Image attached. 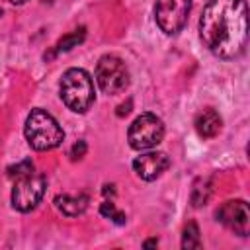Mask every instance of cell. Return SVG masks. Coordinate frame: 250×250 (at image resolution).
I'll return each instance as SVG.
<instances>
[{
    "instance_id": "1",
    "label": "cell",
    "mask_w": 250,
    "mask_h": 250,
    "mask_svg": "<svg viewBox=\"0 0 250 250\" xmlns=\"http://www.w3.org/2000/svg\"><path fill=\"white\" fill-rule=\"evenodd\" d=\"M199 37L219 59H236L248 41L246 0H209L199 18Z\"/></svg>"
},
{
    "instance_id": "2",
    "label": "cell",
    "mask_w": 250,
    "mask_h": 250,
    "mask_svg": "<svg viewBox=\"0 0 250 250\" xmlns=\"http://www.w3.org/2000/svg\"><path fill=\"white\" fill-rule=\"evenodd\" d=\"M23 133L29 146L35 150H51L64 141V131L59 125V121L41 107L31 109V113L25 119Z\"/></svg>"
},
{
    "instance_id": "3",
    "label": "cell",
    "mask_w": 250,
    "mask_h": 250,
    "mask_svg": "<svg viewBox=\"0 0 250 250\" xmlns=\"http://www.w3.org/2000/svg\"><path fill=\"white\" fill-rule=\"evenodd\" d=\"M61 98L68 109L76 113L88 111L96 98L92 76L84 68H68L61 78Z\"/></svg>"
},
{
    "instance_id": "4",
    "label": "cell",
    "mask_w": 250,
    "mask_h": 250,
    "mask_svg": "<svg viewBox=\"0 0 250 250\" xmlns=\"http://www.w3.org/2000/svg\"><path fill=\"white\" fill-rule=\"evenodd\" d=\"M96 82L104 94L115 96L129 86V70L115 55H104L96 64Z\"/></svg>"
},
{
    "instance_id": "5",
    "label": "cell",
    "mask_w": 250,
    "mask_h": 250,
    "mask_svg": "<svg viewBox=\"0 0 250 250\" xmlns=\"http://www.w3.org/2000/svg\"><path fill=\"white\" fill-rule=\"evenodd\" d=\"M164 137V123L154 113H141L127 131V141L135 150H146L156 146Z\"/></svg>"
},
{
    "instance_id": "6",
    "label": "cell",
    "mask_w": 250,
    "mask_h": 250,
    "mask_svg": "<svg viewBox=\"0 0 250 250\" xmlns=\"http://www.w3.org/2000/svg\"><path fill=\"white\" fill-rule=\"evenodd\" d=\"M45 193V176L37 172H29L21 178H16L12 189V205L14 209L27 213L39 205Z\"/></svg>"
},
{
    "instance_id": "7",
    "label": "cell",
    "mask_w": 250,
    "mask_h": 250,
    "mask_svg": "<svg viewBox=\"0 0 250 250\" xmlns=\"http://www.w3.org/2000/svg\"><path fill=\"white\" fill-rule=\"evenodd\" d=\"M191 10V0H156L154 18L166 35H176L184 29Z\"/></svg>"
},
{
    "instance_id": "8",
    "label": "cell",
    "mask_w": 250,
    "mask_h": 250,
    "mask_svg": "<svg viewBox=\"0 0 250 250\" xmlns=\"http://www.w3.org/2000/svg\"><path fill=\"white\" fill-rule=\"evenodd\" d=\"M217 221L223 223L238 236H246L250 232V207L244 199L225 201L217 209Z\"/></svg>"
},
{
    "instance_id": "9",
    "label": "cell",
    "mask_w": 250,
    "mask_h": 250,
    "mask_svg": "<svg viewBox=\"0 0 250 250\" xmlns=\"http://www.w3.org/2000/svg\"><path fill=\"white\" fill-rule=\"evenodd\" d=\"M170 166V158L164 152H145L133 160V170L137 172L139 178L152 182L158 176H162Z\"/></svg>"
},
{
    "instance_id": "10",
    "label": "cell",
    "mask_w": 250,
    "mask_h": 250,
    "mask_svg": "<svg viewBox=\"0 0 250 250\" xmlns=\"http://www.w3.org/2000/svg\"><path fill=\"white\" fill-rule=\"evenodd\" d=\"M221 127H223V119H221V115H219L213 107H205V109L199 111L197 117H195V131H197V135L203 137V139H213V137H217L219 131H221Z\"/></svg>"
},
{
    "instance_id": "11",
    "label": "cell",
    "mask_w": 250,
    "mask_h": 250,
    "mask_svg": "<svg viewBox=\"0 0 250 250\" xmlns=\"http://www.w3.org/2000/svg\"><path fill=\"white\" fill-rule=\"evenodd\" d=\"M55 203H57V207L64 215L78 217L88 207V195H84V193H80V195H57L55 197Z\"/></svg>"
},
{
    "instance_id": "12",
    "label": "cell",
    "mask_w": 250,
    "mask_h": 250,
    "mask_svg": "<svg viewBox=\"0 0 250 250\" xmlns=\"http://www.w3.org/2000/svg\"><path fill=\"white\" fill-rule=\"evenodd\" d=\"M211 193H213V184H211L209 178L195 180V184L191 188V205L193 207H203L209 201Z\"/></svg>"
},
{
    "instance_id": "13",
    "label": "cell",
    "mask_w": 250,
    "mask_h": 250,
    "mask_svg": "<svg viewBox=\"0 0 250 250\" xmlns=\"http://www.w3.org/2000/svg\"><path fill=\"white\" fill-rule=\"evenodd\" d=\"M84 37H86V29H84V27H78V29H74V31H70V33L62 35V37L59 39V43L55 45V53L70 51L72 47L80 45V43L84 41Z\"/></svg>"
},
{
    "instance_id": "14",
    "label": "cell",
    "mask_w": 250,
    "mask_h": 250,
    "mask_svg": "<svg viewBox=\"0 0 250 250\" xmlns=\"http://www.w3.org/2000/svg\"><path fill=\"white\" fill-rule=\"evenodd\" d=\"M182 248L191 250V248H201V236H199V229L197 225L191 221L186 225L184 234H182Z\"/></svg>"
},
{
    "instance_id": "15",
    "label": "cell",
    "mask_w": 250,
    "mask_h": 250,
    "mask_svg": "<svg viewBox=\"0 0 250 250\" xmlns=\"http://www.w3.org/2000/svg\"><path fill=\"white\" fill-rule=\"evenodd\" d=\"M100 213L104 215V217H107V219H111L113 223H117V225H125V213H121L111 201H104L102 203V207H100Z\"/></svg>"
},
{
    "instance_id": "16",
    "label": "cell",
    "mask_w": 250,
    "mask_h": 250,
    "mask_svg": "<svg viewBox=\"0 0 250 250\" xmlns=\"http://www.w3.org/2000/svg\"><path fill=\"white\" fill-rule=\"evenodd\" d=\"M29 172H33V162L31 160H21L16 166H10L8 168V176L10 178H21V176H25Z\"/></svg>"
},
{
    "instance_id": "17",
    "label": "cell",
    "mask_w": 250,
    "mask_h": 250,
    "mask_svg": "<svg viewBox=\"0 0 250 250\" xmlns=\"http://www.w3.org/2000/svg\"><path fill=\"white\" fill-rule=\"evenodd\" d=\"M86 148H88V146H86V143H84V141H78V143H74V146L70 148V152H68V154H70V158H72V160H80V158L86 154Z\"/></svg>"
},
{
    "instance_id": "18",
    "label": "cell",
    "mask_w": 250,
    "mask_h": 250,
    "mask_svg": "<svg viewBox=\"0 0 250 250\" xmlns=\"http://www.w3.org/2000/svg\"><path fill=\"white\" fill-rule=\"evenodd\" d=\"M156 244H158V240L156 238H150V240L145 242V248H150V246H156Z\"/></svg>"
},
{
    "instance_id": "19",
    "label": "cell",
    "mask_w": 250,
    "mask_h": 250,
    "mask_svg": "<svg viewBox=\"0 0 250 250\" xmlns=\"http://www.w3.org/2000/svg\"><path fill=\"white\" fill-rule=\"evenodd\" d=\"M10 2H14V4H23L25 0H10Z\"/></svg>"
}]
</instances>
